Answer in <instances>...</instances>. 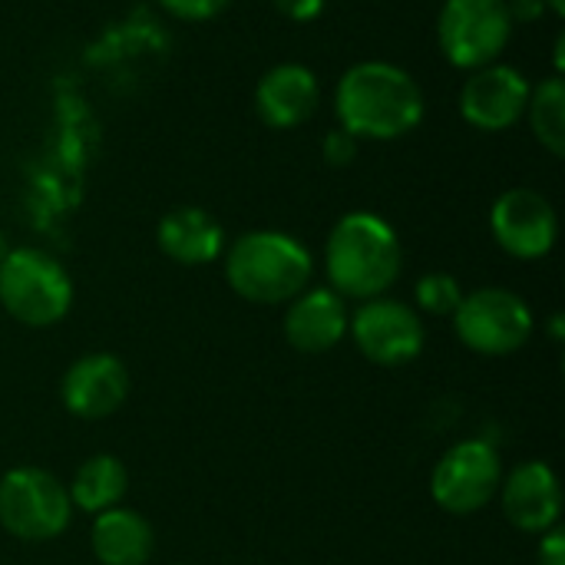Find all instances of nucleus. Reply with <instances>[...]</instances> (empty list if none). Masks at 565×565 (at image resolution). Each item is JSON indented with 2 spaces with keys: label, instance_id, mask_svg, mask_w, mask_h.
Listing matches in <instances>:
<instances>
[{
  "label": "nucleus",
  "instance_id": "f257e3e1",
  "mask_svg": "<svg viewBox=\"0 0 565 565\" xmlns=\"http://www.w3.org/2000/svg\"><path fill=\"white\" fill-rule=\"evenodd\" d=\"M427 113V99L411 70L391 60H361L334 86V116L358 142H394L411 136Z\"/></svg>",
  "mask_w": 565,
  "mask_h": 565
},
{
  "label": "nucleus",
  "instance_id": "f03ea898",
  "mask_svg": "<svg viewBox=\"0 0 565 565\" xmlns=\"http://www.w3.org/2000/svg\"><path fill=\"white\" fill-rule=\"evenodd\" d=\"M404 271V245L377 212L341 215L324 238L328 288L344 301H371L387 295Z\"/></svg>",
  "mask_w": 565,
  "mask_h": 565
},
{
  "label": "nucleus",
  "instance_id": "7ed1b4c3",
  "mask_svg": "<svg viewBox=\"0 0 565 565\" xmlns=\"http://www.w3.org/2000/svg\"><path fill=\"white\" fill-rule=\"evenodd\" d=\"M225 281L228 288L262 308L288 305L311 288L315 258L308 245L278 228H255L225 245Z\"/></svg>",
  "mask_w": 565,
  "mask_h": 565
},
{
  "label": "nucleus",
  "instance_id": "20e7f679",
  "mask_svg": "<svg viewBox=\"0 0 565 565\" xmlns=\"http://www.w3.org/2000/svg\"><path fill=\"white\" fill-rule=\"evenodd\" d=\"M0 308L23 328H53L73 308V278L43 248H10L0 262Z\"/></svg>",
  "mask_w": 565,
  "mask_h": 565
},
{
  "label": "nucleus",
  "instance_id": "39448f33",
  "mask_svg": "<svg viewBox=\"0 0 565 565\" xmlns=\"http://www.w3.org/2000/svg\"><path fill=\"white\" fill-rule=\"evenodd\" d=\"M450 321L457 341L480 358H510L523 351L536 331L526 298L500 285L467 291Z\"/></svg>",
  "mask_w": 565,
  "mask_h": 565
},
{
  "label": "nucleus",
  "instance_id": "423d86ee",
  "mask_svg": "<svg viewBox=\"0 0 565 565\" xmlns=\"http://www.w3.org/2000/svg\"><path fill=\"white\" fill-rule=\"evenodd\" d=\"M66 483L40 467H13L0 477V526L20 543H50L70 530Z\"/></svg>",
  "mask_w": 565,
  "mask_h": 565
},
{
  "label": "nucleus",
  "instance_id": "0eeeda50",
  "mask_svg": "<svg viewBox=\"0 0 565 565\" xmlns=\"http://www.w3.org/2000/svg\"><path fill=\"white\" fill-rule=\"evenodd\" d=\"M513 26L507 0H444L437 13V46L450 66L470 73L500 63Z\"/></svg>",
  "mask_w": 565,
  "mask_h": 565
},
{
  "label": "nucleus",
  "instance_id": "6e6552de",
  "mask_svg": "<svg viewBox=\"0 0 565 565\" xmlns=\"http://www.w3.org/2000/svg\"><path fill=\"white\" fill-rule=\"evenodd\" d=\"M500 483H503L500 450L483 437H470L444 450V457L430 473V497L450 516H473L493 503Z\"/></svg>",
  "mask_w": 565,
  "mask_h": 565
},
{
  "label": "nucleus",
  "instance_id": "1a4fd4ad",
  "mask_svg": "<svg viewBox=\"0 0 565 565\" xmlns=\"http://www.w3.org/2000/svg\"><path fill=\"white\" fill-rule=\"evenodd\" d=\"M348 334H351L354 348L364 354V361H371L377 367L414 364L427 344V331H424L417 308H411L401 298H387V295L361 301L351 311Z\"/></svg>",
  "mask_w": 565,
  "mask_h": 565
},
{
  "label": "nucleus",
  "instance_id": "9d476101",
  "mask_svg": "<svg viewBox=\"0 0 565 565\" xmlns=\"http://www.w3.org/2000/svg\"><path fill=\"white\" fill-rule=\"evenodd\" d=\"M490 232H493V242L510 258L540 262L556 248L559 215L543 192L530 185H516L497 195L490 209Z\"/></svg>",
  "mask_w": 565,
  "mask_h": 565
},
{
  "label": "nucleus",
  "instance_id": "9b49d317",
  "mask_svg": "<svg viewBox=\"0 0 565 565\" xmlns=\"http://www.w3.org/2000/svg\"><path fill=\"white\" fill-rule=\"evenodd\" d=\"M530 89L533 83L516 66L490 63L470 70V76L460 86V116L467 126L480 132H507L523 119Z\"/></svg>",
  "mask_w": 565,
  "mask_h": 565
},
{
  "label": "nucleus",
  "instance_id": "f8f14e48",
  "mask_svg": "<svg viewBox=\"0 0 565 565\" xmlns=\"http://www.w3.org/2000/svg\"><path fill=\"white\" fill-rule=\"evenodd\" d=\"M129 397V371L109 351L76 358L60 381V401L76 420H106Z\"/></svg>",
  "mask_w": 565,
  "mask_h": 565
},
{
  "label": "nucleus",
  "instance_id": "ddd939ff",
  "mask_svg": "<svg viewBox=\"0 0 565 565\" xmlns=\"http://www.w3.org/2000/svg\"><path fill=\"white\" fill-rule=\"evenodd\" d=\"M503 516L513 530L543 536L546 530L559 526L563 516V487L556 470L546 460H523L500 483Z\"/></svg>",
  "mask_w": 565,
  "mask_h": 565
},
{
  "label": "nucleus",
  "instance_id": "4468645a",
  "mask_svg": "<svg viewBox=\"0 0 565 565\" xmlns=\"http://www.w3.org/2000/svg\"><path fill=\"white\" fill-rule=\"evenodd\" d=\"M321 106V79L305 63H275L255 83V113L268 129H298Z\"/></svg>",
  "mask_w": 565,
  "mask_h": 565
},
{
  "label": "nucleus",
  "instance_id": "2eb2a0df",
  "mask_svg": "<svg viewBox=\"0 0 565 565\" xmlns=\"http://www.w3.org/2000/svg\"><path fill=\"white\" fill-rule=\"evenodd\" d=\"M348 321L351 308L338 291H331L328 285L305 288L298 298L288 301L285 341L298 354H328L348 338Z\"/></svg>",
  "mask_w": 565,
  "mask_h": 565
},
{
  "label": "nucleus",
  "instance_id": "dca6fc26",
  "mask_svg": "<svg viewBox=\"0 0 565 565\" xmlns=\"http://www.w3.org/2000/svg\"><path fill=\"white\" fill-rule=\"evenodd\" d=\"M156 245L169 262L199 268V265H212L222 258L225 228L212 212H205L199 205H179L159 218Z\"/></svg>",
  "mask_w": 565,
  "mask_h": 565
},
{
  "label": "nucleus",
  "instance_id": "f3484780",
  "mask_svg": "<svg viewBox=\"0 0 565 565\" xmlns=\"http://www.w3.org/2000/svg\"><path fill=\"white\" fill-rule=\"evenodd\" d=\"M89 550L99 565H146L156 550V533L142 513L113 507L93 516Z\"/></svg>",
  "mask_w": 565,
  "mask_h": 565
},
{
  "label": "nucleus",
  "instance_id": "a211bd4d",
  "mask_svg": "<svg viewBox=\"0 0 565 565\" xmlns=\"http://www.w3.org/2000/svg\"><path fill=\"white\" fill-rule=\"evenodd\" d=\"M126 490H129V473H126L122 460L113 457V454H93V457H86L76 467L73 480L66 483V493H70L73 510L89 513V516H99V513L119 507L122 497H126Z\"/></svg>",
  "mask_w": 565,
  "mask_h": 565
},
{
  "label": "nucleus",
  "instance_id": "6ab92c4d",
  "mask_svg": "<svg viewBox=\"0 0 565 565\" xmlns=\"http://www.w3.org/2000/svg\"><path fill=\"white\" fill-rule=\"evenodd\" d=\"M523 119H530V129L536 136V142L563 159L565 156V79L559 73L540 79L533 89H530V103H526V113Z\"/></svg>",
  "mask_w": 565,
  "mask_h": 565
},
{
  "label": "nucleus",
  "instance_id": "aec40b11",
  "mask_svg": "<svg viewBox=\"0 0 565 565\" xmlns=\"http://www.w3.org/2000/svg\"><path fill=\"white\" fill-rule=\"evenodd\" d=\"M463 295H467L463 285L450 271H427L414 285L417 311L434 315V318H454V311L460 308Z\"/></svg>",
  "mask_w": 565,
  "mask_h": 565
},
{
  "label": "nucleus",
  "instance_id": "412c9836",
  "mask_svg": "<svg viewBox=\"0 0 565 565\" xmlns=\"http://www.w3.org/2000/svg\"><path fill=\"white\" fill-rule=\"evenodd\" d=\"M232 0H159V7L182 23H205L218 17Z\"/></svg>",
  "mask_w": 565,
  "mask_h": 565
},
{
  "label": "nucleus",
  "instance_id": "4be33fe9",
  "mask_svg": "<svg viewBox=\"0 0 565 565\" xmlns=\"http://www.w3.org/2000/svg\"><path fill=\"white\" fill-rule=\"evenodd\" d=\"M358 149H361V142H358L351 132H344L341 126H334V129L321 139V156H324V162L334 166V169L351 166V162L358 159Z\"/></svg>",
  "mask_w": 565,
  "mask_h": 565
},
{
  "label": "nucleus",
  "instance_id": "5701e85b",
  "mask_svg": "<svg viewBox=\"0 0 565 565\" xmlns=\"http://www.w3.org/2000/svg\"><path fill=\"white\" fill-rule=\"evenodd\" d=\"M275 13L291 20V23H311L324 13L328 0H271Z\"/></svg>",
  "mask_w": 565,
  "mask_h": 565
},
{
  "label": "nucleus",
  "instance_id": "b1692460",
  "mask_svg": "<svg viewBox=\"0 0 565 565\" xmlns=\"http://www.w3.org/2000/svg\"><path fill=\"white\" fill-rule=\"evenodd\" d=\"M536 563L540 565H565V530L553 526L540 536V550H536Z\"/></svg>",
  "mask_w": 565,
  "mask_h": 565
},
{
  "label": "nucleus",
  "instance_id": "393cba45",
  "mask_svg": "<svg viewBox=\"0 0 565 565\" xmlns=\"http://www.w3.org/2000/svg\"><path fill=\"white\" fill-rule=\"evenodd\" d=\"M507 10H510L513 23H536L550 13L546 0H507Z\"/></svg>",
  "mask_w": 565,
  "mask_h": 565
},
{
  "label": "nucleus",
  "instance_id": "a878e982",
  "mask_svg": "<svg viewBox=\"0 0 565 565\" xmlns=\"http://www.w3.org/2000/svg\"><path fill=\"white\" fill-rule=\"evenodd\" d=\"M550 338L559 344V341H565V318L563 315H553V321H550Z\"/></svg>",
  "mask_w": 565,
  "mask_h": 565
},
{
  "label": "nucleus",
  "instance_id": "bb28decb",
  "mask_svg": "<svg viewBox=\"0 0 565 565\" xmlns=\"http://www.w3.org/2000/svg\"><path fill=\"white\" fill-rule=\"evenodd\" d=\"M565 70V33H556V73L563 76Z\"/></svg>",
  "mask_w": 565,
  "mask_h": 565
},
{
  "label": "nucleus",
  "instance_id": "cd10ccee",
  "mask_svg": "<svg viewBox=\"0 0 565 565\" xmlns=\"http://www.w3.org/2000/svg\"><path fill=\"white\" fill-rule=\"evenodd\" d=\"M546 7H550V17H556V20L565 17V0H546Z\"/></svg>",
  "mask_w": 565,
  "mask_h": 565
},
{
  "label": "nucleus",
  "instance_id": "c85d7f7f",
  "mask_svg": "<svg viewBox=\"0 0 565 565\" xmlns=\"http://www.w3.org/2000/svg\"><path fill=\"white\" fill-rule=\"evenodd\" d=\"M7 252H10V242H7V232L0 228V262L7 258Z\"/></svg>",
  "mask_w": 565,
  "mask_h": 565
}]
</instances>
